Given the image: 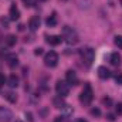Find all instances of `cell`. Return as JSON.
I'll list each match as a JSON object with an SVG mask.
<instances>
[{"mask_svg": "<svg viewBox=\"0 0 122 122\" xmlns=\"http://www.w3.org/2000/svg\"><path fill=\"white\" fill-rule=\"evenodd\" d=\"M62 38L68 43V44H77L78 43V34L77 31L68 26L62 27Z\"/></svg>", "mask_w": 122, "mask_h": 122, "instance_id": "6da1fadb", "label": "cell"}, {"mask_svg": "<svg viewBox=\"0 0 122 122\" xmlns=\"http://www.w3.org/2000/svg\"><path fill=\"white\" fill-rule=\"evenodd\" d=\"M94 99V92H92V88L90 84H85L84 85V90L80 95V101L84 104V105H90Z\"/></svg>", "mask_w": 122, "mask_h": 122, "instance_id": "7a4b0ae2", "label": "cell"}, {"mask_svg": "<svg viewBox=\"0 0 122 122\" xmlns=\"http://www.w3.org/2000/svg\"><path fill=\"white\" fill-rule=\"evenodd\" d=\"M80 54H81V58H82L84 64H85L87 67L92 65V62H94V58H95V51H94V48H91V47L82 48V50L80 51Z\"/></svg>", "mask_w": 122, "mask_h": 122, "instance_id": "3957f363", "label": "cell"}, {"mask_svg": "<svg viewBox=\"0 0 122 122\" xmlns=\"http://www.w3.org/2000/svg\"><path fill=\"white\" fill-rule=\"evenodd\" d=\"M44 64L47 67H56L58 64V54L56 51H48L46 56H44Z\"/></svg>", "mask_w": 122, "mask_h": 122, "instance_id": "277c9868", "label": "cell"}, {"mask_svg": "<svg viewBox=\"0 0 122 122\" xmlns=\"http://www.w3.org/2000/svg\"><path fill=\"white\" fill-rule=\"evenodd\" d=\"M56 91L57 94L60 95V97H67L68 94H70V85L65 82V81H57V84H56Z\"/></svg>", "mask_w": 122, "mask_h": 122, "instance_id": "5b68a950", "label": "cell"}, {"mask_svg": "<svg viewBox=\"0 0 122 122\" xmlns=\"http://www.w3.org/2000/svg\"><path fill=\"white\" fill-rule=\"evenodd\" d=\"M11 121H13V112L6 107H0V122H11Z\"/></svg>", "mask_w": 122, "mask_h": 122, "instance_id": "8992f818", "label": "cell"}, {"mask_svg": "<svg viewBox=\"0 0 122 122\" xmlns=\"http://www.w3.org/2000/svg\"><path fill=\"white\" fill-rule=\"evenodd\" d=\"M65 82H67L68 85H77V84H78V77H77L75 71L68 70V71L65 72Z\"/></svg>", "mask_w": 122, "mask_h": 122, "instance_id": "52a82bcc", "label": "cell"}, {"mask_svg": "<svg viewBox=\"0 0 122 122\" xmlns=\"http://www.w3.org/2000/svg\"><path fill=\"white\" fill-rule=\"evenodd\" d=\"M97 72H98V77H99L101 80H108V78L111 77V71H109V70H108L105 65H101V67H98Z\"/></svg>", "mask_w": 122, "mask_h": 122, "instance_id": "ba28073f", "label": "cell"}, {"mask_svg": "<svg viewBox=\"0 0 122 122\" xmlns=\"http://www.w3.org/2000/svg\"><path fill=\"white\" fill-rule=\"evenodd\" d=\"M9 16H10V17H9L10 20H19V19H20V10L17 9L16 4H11V6H10Z\"/></svg>", "mask_w": 122, "mask_h": 122, "instance_id": "9c48e42d", "label": "cell"}, {"mask_svg": "<svg viewBox=\"0 0 122 122\" xmlns=\"http://www.w3.org/2000/svg\"><path fill=\"white\" fill-rule=\"evenodd\" d=\"M40 17L38 16H33L30 20H29V29H30L31 31H36L38 27H40Z\"/></svg>", "mask_w": 122, "mask_h": 122, "instance_id": "30bf717a", "label": "cell"}, {"mask_svg": "<svg viewBox=\"0 0 122 122\" xmlns=\"http://www.w3.org/2000/svg\"><path fill=\"white\" fill-rule=\"evenodd\" d=\"M46 41H47L50 46H58L61 41H62V37H61V36H47Z\"/></svg>", "mask_w": 122, "mask_h": 122, "instance_id": "8fae6325", "label": "cell"}, {"mask_svg": "<svg viewBox=\"0 0 122 122\" xmlns=\"http://www.w3.org/2000/svg\"><path fill=\"white\" fill-rule=\"evenodd\" d=\"M109 62L112 65H119L121 64V56H119V53H111L109 54Z\"/></svg>", "mask_w": 122, "mask_h": 122, "instance_id": "7c38bea8", "label": "cell"}, {"mask_svg": "<svg viewBox=\"0 0 122 122\" xmlns=\"http://www.w3.org/2000/svg\"><path fill=\"white\" fill-rule=\"evenodd\" d=\"M6 61H7V65H9L10 68H14V67H17V64H19V58H17L14 54H10V56L6 58Z\"/></svg>", "mask_w": 122, "mask_h": 122, "instance_id": "4fadbf2b", "label": "cell"}, {"mask_svg": "<svg viewBox=\"0 0 122 122\" xmlns=\"http://www.w3.org/2000/svg\"><path fill=\"white\" fill-rule=\"evenodd\" d=\"M4 98L9 101V102H11V104H14L16 101H17V95L14 94L13 91H7V92H4Z\"/></svg>", "mask_w": 122, "mask_h": 122, "instance_id": "5bb4252c", "label": "cell"}, {"mask_svg": "<svg viewBox=\"0 0 122 122\" xmlns=\"http://www.w3.org/2000/svg\"><path fill=\"white\" fill-rule=\"evenodd\" d=\"M53 104H54V107L56 108H64L65 107V102H64V99H62V97H56L54 99H53Z\"/></svg>", "mask_w": 122, "mask_h": 122, "instance_id": "9a60e30c", "label": "cell"}, {"mask_svg": "<svg viewBox=\"0 0 122 122\" xmlns=\"http://www.w3.org/2000/svg\"><path fill=\"white\" fill-rule=\"evenodd\" d=\"M16 43H17V38H16V36H14V34H9V36L6 37V44H7L9 47L16 46Z\"/></svg>", "mask_w": 122, "mask_h": 122, "instance_id": "2e32d148", "label": "cell"}, {"mask_svg": "<svg viewBox=\"0 0 122 122\" xmlns=\"http://www.w3.org/2000/svg\"><path fill=\"white\" fill-rule=\"evenodd\" d=\"M7 84H9L11 88H14V87H17V85H19V78L13 74V75H10V77L7 78Z\"/></svg>", "mask_w": 122, "mask_h": 122, "instance_id": "e0dca14e", "label": "cell"}, {"mask_svg": "<svg viewBox=\"0 0 122 122\" xmlns=\"http://www.w3.org/2000/svg\"><path fill=\"white\" fill-rule=\"evenodd\" d=\"M46 24L48 26V27H56L57 26V17L53 14V16H50L47 20H46Z\"/></svg>", "mask_w": 122, "mask_h": 122, "instance_id": "ac0fdd59", "label": "cell"}, {"mask_svg": "<svg viewBox=\"0 0 122 122\" xmlns=\"http://www.w3.org/2000/svg\"><path fill=\"white\" fill-rule=\"evenodd\" d=\"M114 43H115V46H117L118 48H121L122 50V36H115Z\"/></svg>", "mask_w": 122, "mask_h": 122, "instance_id": "d6986e66", "label": "cell"}, {"mask_svg": "<svg viewBox=\"0 0 122 122\" xmlns=\"http://www.w3.org/2000/svg\"><path fill=\"white\" fill-rule=\"evenodd\" d=\"M9 23H10V19H7V17H0V24H1L4 29L9 27Z\"/></svg>", "mask_w": 122, "mask_h": 122, "instance_id": "ffe728a7", "label": "cell"}, {"mask_svg": "<svg viewBox=\"0 0 122 122\" xmlns=\"http://www.w3.org/2000/svg\"><path fill=\"white\" fill-rule=\"evenodd\" d=\"M91 115L92 117H101V111H99V108H92L91 109Z\"/></svg>", "mask_w": 122, "mask_h": 122, "instance_id": "44dd1931", "label": "cell"}, {"mask_svg": "<svg viewBox=\"0 0 122 122\" xmlns=\"http://www.w3.org/2000/svg\"><path fill=\"white\" fill-rule=\"evenodd\" d=\"M54 122H68V118H67L65 115H60V117L56 118V121Z\"/></svg>", "mask_w": 122, "mask_h": 122, "instance_id": "7402d4cb", "label": "cell"}, {"mask_svg": "<svg viewBox=\"0 0 122 122\" xmlns=\"http://www.w3.org/2000/svg\"><path fill=\"white\" fill-rule=\"evenodd\" d=\"M24 1V6L26 7H33L36 4V0H23Z\"/></svg>", "mask_w": 122, "mask_h": 122, "instance_id": "603a6c76", "label": "cell"}, {"mask_svg": "<svg viewBox=\"0 0 122 122\" xmlns=\"http://www.w3.org/2000/svg\"><path fill=\"white\" fill-rule=\"evenodd\" d=\"M115 82H117L118 85H122V75H121V74L115 75Z\"/></svg>", "mask_w": 122, "mask_h": 122, "instance_id": "cb8c5ba5", "label": "cell"}, {"mask_svg": "<svg viewBox=\"0 0 122 122\" xmlns=\"http://www.w3.org/2000/svg\"><path fill=\"white\" fill-rule=\"evenodd\" d=\"M104 104H105L107 107H109V105L112 104V99H111V98H104Z\"/></svg>", "mask_w": 122, "mask_h": 122, "instance_id": "d4e9b609", "label": "cell"}, {"mask_svg": "<svg viewBox=\"0 0 122 122\" xmlns=\"http://www.w3.org/2000/svg\"><path fill=\"white\" fill-rule=\"evenodd\" d=\"M34 54H36V56H41V54H43V48H41V47H38V48H36V51H34Z\"/></svg>", "mask_w": 122, "mask_h": 122, "instance_id": "484cf974", "label": "cell"}, {"mask_svg": "<svg viewBox=\"0 0 122 122\" xmlns=\"http://www.w3.org/2000/svg\"><path fill=\"white\" fill-rule=\"evenodd\" d=\"M117 114L122 115V104H118V105H117Z\"/></svg>", "mask_w": 122, "mask_h": 122, "instance_id": "4316f807", "label": "cell"}, {"mask_svg": "<svg viewBox=\"0 0 122 122\" xmlns=\"http://www.w3.org/2000/svg\"><path fill=\"white\" fill-rule=\"evenodd\" d=\"M4 82H6V78H4V75H1V74H0V85H3Z\"/></svg>", "mask_w": 122, "mask_h": 122, "instance_id": "83f0119b", "label": "cell"}, {"mask_svg": "<svg viewBox=\"0 0 122 122\" xmlns=\"http://www.w3.org/2000/svg\"><path fill=\"white\" fill-rule=\"evenodd\" d=\"M74 122H88L87 119H84V118H78V119H75Z\"/></svg>", "mask_w": 122, "mask_h": 122, "instance_id": "f1b7e54d", "label": "cell"}, {"mask_svg": "<svg viewBox=\"0 0 122 122\" xmlns=\"http://www.w3.org/2000/svg\"><path fill=\"white\" fill-rule=\"evenodd\" d=\"M107 118H108V119H109V121H114V119H115V118H114V115H112V114H109V115H108V117H107Z\"/></svg>", "mask_w": 122, "mask_h": 122, "instance_id": "f546056e", "label": "cell"}, {"mask_svg": "<svg viewBox=\"0 0 122 122\" xmlns=\"http://www.w3.org/2000/svg\"><path fill=\"white\" fill-rule=\"evenodd\" d=\"M38 1H47V0H38Z\"/></svg>", "mask_w": 122, "mask_h": 122, "instance_id": "4dcf8cb0", "label": "cell"}, {"mask_svg": "<svg viewBox=\"0 0 122 122\" xmlns=\"http://www.w3.org/2000/svg\"><path fill=\"white\" fill-rule=\"evenodd\" d=\"M16 122H21V121H16Z\"/></svg>", "mask_w": 122, "mask_h": 122, "instance_id": "1f68e13d", "label": "cell"}]
</instances>
